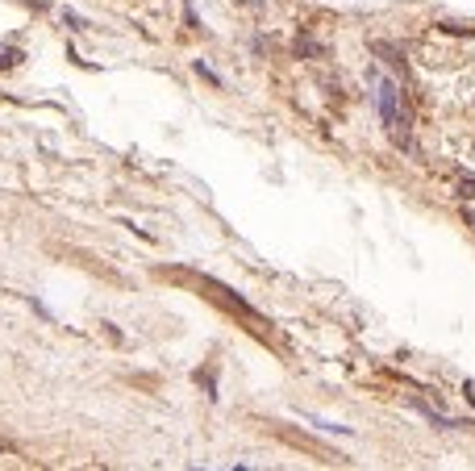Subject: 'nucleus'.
I'll return each mask as SVG.
<instances>
[{"label": "nucleus", "mask_w": 475, "mask_h": 471, "mask_svg": "<svg viewBox=\"0 0 475 471\" xmlns=\"http://www.w3.org/2000/svg\"><path fill=\"white\" fill-rule=\"evenodd\" d=\"M396 84L392 80H380V92H376V100H380V113H383V121L388 126H396Z\"/></svg>", "instance_id": "obj_1"}]
</instances>
